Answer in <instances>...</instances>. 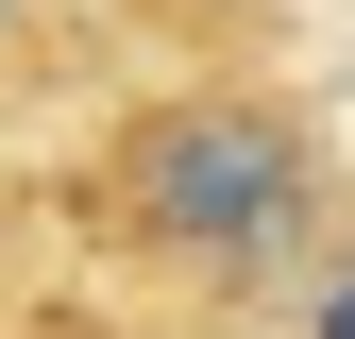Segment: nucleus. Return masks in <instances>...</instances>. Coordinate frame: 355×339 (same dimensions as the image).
<instances>
[{"label": "nucleus", "instance_id": "nucleus-1", "mask_svg": "<svg viewBox=\"0 0 355 339\" xmlns=\"http://www.w3.org/2000/svg\"><path fill=\"white\" fill-rule=\"evenodd\" d=\"M68 272L187 339H288L304 288L355 254V136L288 51L136 68L51 170Z\"/></svg>", "mask_w": 355, "mask_h": 339}, {"label": "nucleus", "instance_id": "nucleus-2", "mask_svg": "<svg viewBox=\"0 0 355 339\" xmlns=\"http://www.w3.org/2000/svg\"><path fill=\"white\" fill-rule=\"evenodd\" d=\"M153 51L119 34V0H0V136L34 119H102Z\"/></svg>", "mask_w": 355, "mask_h": 339}, {"label": "nucleus", "instance_id": "nucleus-3", "mask_svg": "<svg viewBox=\"0 0 355 339\" xmlns=\"http://www.w3.org/2000/svg\"><path fill=\"white\" fill-rule=\"evenodd\" d=\"M119 34H136L153 68H203V51H288L304 0H119Z\"/></svg>", "mask_w": 355, "mask_h": 339}, {"label": "nucleus", "instance_id": "nucleus-4", "mask_svg": "<svg viewBox=\"0 0 355 339\" xmlns=\"http://www.w3.org/2000/svg\"><path fill=\"white\" fill-rule=\"evenodd\" d=\"M51 254H68V204H51V170L0 136V339L51 306Z\"/></svg>", "mask_w": 355, "mask_h": 339}, {"label": "nucleus", "instance_id": "nucleus-5", "mask_svg": "<svg viewBox=\"0 0 355 339\" xmlns=\"http://www.w3.org/2000/svg\"><path fill=\"white\" fill-rule=\"evenodd\" d=\"M17 339H187V322H153V306H119V288H85V272H68L51 306L17 322Z\"/></svg>", "mask_w": 355, "mask_h": 339}, {"label": "nucleus", "instance_id": "nucleus-6", "mask_svg": "<svg viewBox=\"0 0 355 339\" xmlns=\"http://www.w3.org/2000/svg\"><path fill=\"white\" fill-rule=\"evenodd\" d=\"M288 339H355V254H338L322 288H304V322H288Z\"/></svg>", "mask_w": 355, "mask_h": 339}]
</instances>
